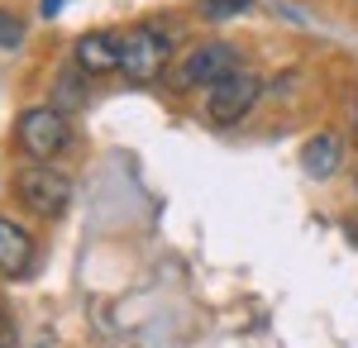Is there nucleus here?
Here are the masks:
<instances>
[{"label": "nucleus", "instance_id": "obj_10", "mask_svg": "<svg viewBox=\"0 0 358 348\" xmlns=\"http://www.w3.org/2000/svg\"><path fill=\"white\" fill-rule=\"evenodd\" d=\"M244 10H248V0H201V15L215 20V24L229 20V15H244Z\"/></svg>", "mask_w": 358, "mask_h": 348}, {"label": "nucleus", "instance_id": "obj_3", "mask_svg": "<svg viewBox=\"0 0 358 348\" xmlns=\"http://www.w3.org/2000/svg\"><path fill=\"white\" fill-rule=\"evenodd\" d=\"M167 38L153 24H134L120 34V72L129 81H153L167 67Z\"/></svg>", "mask_w": 358, "mask_h": 348}, {"label": "nucleus", "instance_id": "obj_8", "mask_svg": "<svg viewBox=\"0 0 358 348\" xmlns=\"http://www.w3.org/2000/svg\"><path fill=\"white\" fill-rule=\"evenodd\" d=\"M339 158H344V138L330 134V129H325V134H315V138L301 148V167L315 177V182L334 177V172H339Z\"/></svg>", "mask_w": 358, "mask_h": 348}, {"label": "nucleus", "instance_id": "obj_13", "mask_svg": "<svg viewBox=\"0 0 358 348\" xmlns=\"http://www.w3.org/2000/svg\"><path fill=\"white\" fill-rule=\"evenodd\" d=\"M344 234H349V243H358V219H349V224H344Z\"/></svg>", "mask_w": 358, "mask_h": 348}, {"label": "nucleus", "instance_id": "obj_4", "mask_svg": "<svg viewBox=\"0 0 358 348\" xmlns=\"http://www.w3.org/2000/svg\"><path fill=\"white\" fill-rule=\"evenodd\" d=\"M229 72H239V53H234V43H196L192 53L177 62V72H172V86L177 91H192V86H215L224 81Z\"/></svg>", "mask_w": 358, "mask_h": 348}, {"label": "nucleus", "instance_id": "obj_12", "mask_svg": "<svg viewBox=\"0 0 358 348\" xmlns=\"http://www.w3.org/2000/svg\"><path fill=\"white\" fill-rule=\"evenodd\" d=\"M0 348H15V324H10L5 310H0Z\"/></svg>", "mask_w": 358, "mask_h": 348}, {"label": "nucleus", "instance_id": "obj_9", "mask_svg": "<svg viewBox=\"0 0 358 348\" xmlns=\"http://www.w3.org/2000/svg\"><path fill=\"white\" fill-rule=\"evenodd\" d=\"M53 101H57V110H77L86 101V72L77 67V62H67L62 72H57V81H53Z\"/></svg>", "mask_w": 358, "mask_h": 348}, {"label": "nucleus", "instance_id": "obj_14", "mask_svg": "<svg viewBox=\"0 0 358 348\" xmlns=\"http://www.w3.org/2000/svg\"><path fill=\"white\" fill-rule=\"evenodd\" d=\"M354 124H358V106H354Z\"/></svg>", "mask_w": 358, "mask_h": 348}, {"label": "nucleus", "instance_id": "obj_5", "mask_svg": "<svg viewBox=\"0 0 358 348\" xmlns=\"http://www.w3.org/2000/svg\"><path fill=\"white\" fill-rule=\"evenodd\" d=\"M258 91H263V86H258L253 72H244V67L229 72L224 81H215V86L206 91V119H210V124H224V129L239 124L248 110L258 106Z\"/></svg>", "mask_w": 358, "mask_h": 348}, {"label": "nucleus", "instance_id": "obj_7", "mask_svg": "<svg viewBox=\"0 0 358 348\" xmlns=\"http://www.w3.org/2000/svg\"><path fill=\"white\" fill-rule=\"evenodd\" d=\"M29 268H34V239L0 215V277H24Z\"/></svg>", "mask_w": 358, "mask_h": 348}, {"label": "nucleus", "instance_id": "obj_2", "mask_svg": "<svg viewBox=\"0 0 358 348\" xmlns=\"http://www.w3.org/2000/svg\"><path fill=\"white\" fill-rule=\"evenodd\" d=\"M67 138H72V129H67V115L57 106H34L20 115V124H15V143H20V153L34 162H48L57 158L62 148H67Z\"/></svg>", "mask_w": 358, "mask_h": 348}, {"label": "nucleus", "instance_id": "obj_1", "mask_svg": "<svg viewBox=\"0 0 358 348\" xmlns=\"http://www.w3.org/2000/svg\"><path fill=\"white\" fill-rule=\"evenodd\" d=\"M15 196H20V205L34 215H43V219H57V215L67 210V201H72V182L48 167V162H29L15 172Z\"/></svg>", "mask_w": 358, "mask_h": 348}, {"label": "nucleus", "instance_id": "obj_6", "mask_svg": "<svg viewBox=\"0 0 358 348\" xmlns=\"http://www.w3.org/2000/svg\"><path fill=\"white\" fill-rule=\"evenodd\" d=\"M72 62L82 67L86 77H106V72L120 67V38H110V34H82L77 48H72Z\"/></svg>", "mask_w": 358, "mask_h": 348}, {"label": "nucleus", "instance_id": "obj_11", "mask_svg": "<svg viewBox=\"0 0 358 348\" xmlns=\"http://www.w3.org/2000/svg\"><path fill=\"white\" fill-rule=\"evenodd\" d=\"M20 38H24V24H20V15L0 10V48H15Z\"/></svg>", "mask_w": 358, "mask_h": 348}]
</instances>
